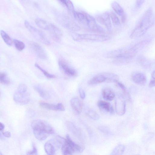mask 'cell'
<instances>
[{"mask_svg":"<svg viewBox=\"0 0 155 155\" xmlns=\"http://www.w3.org/2000/svg\"><path fill=\"white\" fill-rule=\"evenodd\" d=\"M153 10L149 8L142 15L130 35L131 38L133 39L140 37L144 35L152 25Z\"/></svg>","mask_w":155,"mask_h":155,"instance_id":"obj_1","label":"cell"},{"mask_svg":"<svg viewBox=\"0 0 155 155\" xmlns=\"http://www.w3.org/2000/svg\"><path fill=\"white\" fill-rule=\"evenodd\" d=\"M31 126L35 137L40 141L46 140L50 134L54 133L52 128L46 122L41 120L33 121Z\"/></svg>","mask_w":155,"mask_h":155,"instance_id":"obj_2","label":"cell"},{"mask_svg":"<svg viewBox=\"0 0 155 155\" xmlns=\"http://www.w3.org/2000/svg\"><path fill=\"white\" fill-rule=\"evenodd\" d=\"M116 79L115 75L112 73L105 72L98 74L88 82L90 85L94 86L103 83H113Z\"/></svg>","mask_w":155,"mask_h":155,"instance_id":"obj_3","label":"cell"},{"mask_svg":"<svg viewBox=\"0 0 155 155\" xmlns=\"http://www.w3.org/2000/svg\"><path fill=\"white\" fill-rule=\"evenodd\" d=\"M73 38L75 40H85L102 42L110 40L111 37L103 35L84 34L77 35Z\"/></svg>","mask_w":155,"mask_h":155,"instance_id":"obj_4","label":"cell"},{"mask_svg":"<svg viewBox=\"0 0 155 155\" xmlns=\"http://www.w3.org/2000/svg\"><path fill=\"white\" fill-rule=\"evenodd\" d=\"M96 18L97 20L104 26L109 31H111L112 25L109 13L105 12L99 14L97 15Z\"/></svg>","mask_w":155,"mask_h":155,"instance_id":"obj_5","label":"cell"},{"mask_svg":"<svg viewBox=\"0 0 155 155\" xmlns=\"http://www.w3.org/2000/svg\"><path fill=\"white\" fill-rule=\"evenodd\" d=\"M30 45L36 55L39 58L43 59L47 57L46 54L43 48L38 43L31 42Z\"/></svg>","mask_w":155,"mask_h":155,"instance_id":"obj_6","label":"cell"},{"mask_svg":"<svg viewBox=\"0 0 155 155\" xmlns=\"http://www.w3.org/2000/svg\"><path fill=\"white\" fill-rule=\"evenodd\" d=\"M14 100L17 103L20 105L27 104L30 101V97L28 94L22 93L16 91L14 96Z\"/></svg>","mask_w":155,"mask_h":155,"instance_id":"obj_7","label":"cell"},{"mask_svg":"<svg viewBox=\"0 0 155 155\" xmlns=\"http://www.w3.org/2000/svg\"><path fill=\"white\" fill-rule=\"evenodd\" d=\"M59 64L60 68L66 75L71 77L76 76L77 74L76 71L71 67L65 61L59 60Z\"/></svg>","mask_w":155,"mask_h":155,"instance_id":"obj_8","label":"cell"},{"mask_svg":"<svg viewBox=\"0 0 155 155\" xmlns=\"http://www.w3.org/2000/svg\"><path fill=\"white\" fill-rule=\"evenodd\" d=\"M115 108L117 114L120 116L123 115L126 111L125 101L122 98H117L115 103Z\"/></svg>","mask_w":155,"mask_h":155,"instance_id":"obj_9","label":"cell"},{"mask_svg":"<svg viewBox=\"0 0 155 155\" xmlns=\"http://www.w3.org/2000/svg\"><path fill=\"white\" fill-rule=\"evenodd\" d=\"M40 106L43 108L52 110L60 111H64L65 110L64 105L61 103L55 105L42 102L40 103Z\"/></svg>","mask_w":155,"mask_h":155,"instance_id":"obj_10","label":"cell"},{"mask_svg":"<svg viewBox=\"0 0 155 155\" xmlns=\"http://www.w3.org/2000/svg\"><path fill=\"white\" fill-rule=\"evenodd\" d=\"M111 5L115 13L121 17L122 22L124 23L126 20V16L123 9L115 2H112Z\"/></svg>","mask_w":155,"mask_h":155,"instance_id":"obj_11","label":"cell"},{"mask_svg":"<svg viewBox=\"0 0 155 155\" xmlns=\"http://www.w3.org/2000/svg\"><path fill=\"white\" fill-rule=\"evenodd\" d=\"M132 79L135 84L140 85H144L147 82L145 75L141 72H136L133 74L132 76Z\"/></svg>","mask_w":155,"mask_h":155,"instance_id":"obj_12","label":"cell"},{"mask_svg":"<svg viewBox=\"0 0 155 155\" xmlns=\"http://www.w3.org/2000/svg\"><path fill=\"white\" fill-rule=\"evenodd\" d=\"M49 30H50L52 39L56 42H59L62 36V33L60 30L57 27L52 24L49 26Z\"/></svg>","mask_w":155,"mask_h":155,"instance_id":"obj_13","label":"cell"},{"mask_svg":"<svg viewBox=\"0 0 155 155\" xmlns=\"http://www.w3.org/2000/svg\"><path fill=\"white\" fill-rule=\"evenodd\" d=\"M71 106L74 111L78 114L82 111V105L81 101L77 98H74L71 100Z\"/></svg>","mask_w":155,"mask_h":155,"instance_id":"obj_14","label":"cell"},{"mask_svg":"<svg viewBox=\"0 0 155 155\" xmlns=\"http://www.w3.org/2000/svg\"><path fill=\"white\" fill-rule=\"evenodd\" d=\"M98 106L101 110L107 112H110L111 114L114 113V110L110 104L104 101L100 100L98 103Z\"/></svg>","mask_w":155,"mask_h":155,"instance_id":"obj_15","label":"cell"},{"mask_svg":"<svg viewBox=\"0 0 155 155\" xmlns=\"http://www.w3.org/2000/svg\"><path fill=\"white\" fill-rule=\"evenodd\" d=\"M65 140L72 147L74 152H76L81 153L84 150V148L72 141L68 135H66Z\"/></svg>","mask_w":155,"mask_h":155,"instance_id":"obj_16","label":"cell"},{"mask_svg":"<svg viewBox=\"0 0 155 155\" xmlns=\"http://www.w3.org/2000/svg\"><path fill=\"white\" fill-rule=\"evenodd\" d=\"M34 89L43 99L46 100H48L50 99L49 94L40 85H35Z\"/></svg>","mask_w":155,"mask_h":155,"instance_id":"obj_17","label":"cell"},{"mask_svg":"<svg viewBox=\"0 0 155 155\" xmlns=\"http://www.w3.org/2000/svg\"><path fill=\"white\" fill-rule=\"evenodd\" d=\"M102 95L104 99L108 101H112L115 97L114 92L108 88H106L103 90Z\"/></svg>","mask_w":155,"mask_h":155,"instance_id":"obj_18","label":"cell"},{"mask_svg":"<svg viewBox=\"0 0 155 155\" xmlns=\"http://www.w3.org/2000/svg\"><path fill=\"white\" fill-rule=\"evenodd\" d=\"M61 150L62 153L64 155H71L74 152L72 147L66 140L62 145Z\"/></svg>","mask_w":155,"mask_h":155,"instance_id":"obj_19","label":"cell"},{"mask_svg":"<svg viewBox=\"0 0 155 155\" xmlns=\"http://www.w3.org/2000/svg\"><path fill=\"white\" fill-rule=\"evenodd\" d=\"M36 25L39 28L44 30H48L49 26L47 23L44 20L37 18L35 21Z\"/></svg>","mask_w":155,"mask_h":155,"instance_id":"obj_20","label":"cell"},{"mask_svg":"<svg viewBox=\"0 0 155 155\" xmlns=\"http://www.w3.org/2000/svg\"><path fill=\"white\" fill-rule=\"evenodd\" d=\"M74 17L78 20L84 24H86V17L85 13H81L76 11L74 10L72 11Z\"/></svg>","mask_w":155,"mask_h":155,"instance_id":"obj_21","label":"cell"},{"mask_svg":"<svg viewBox=\"0 0 155 155\" xmlns=\"http://www.w3.org/2000/svg\"><path fill=\"white\" fill-rule=\"evenodd\" d=\"M125 149V146L122 144L117 145L113 149L111 155H122L124 152Z\"/></svg>","mask_w":155,"mask_h":155,"instance_id":"obj_22","label":"cell"},{"mask_svg":"<svg viewBox=\"0 0 155 155\" xmlns=\"http://www.w3.org/2000/svg\"><path fill=\"white\" fill-rule=\"evenodd\" d=\"M0 33L5 43L9 46H11L13 43L12 41L8 35L3 30H1L0 31Z\"/></svg>","mask_w":155,"mask_h":155,"instance_id":"obj_23","label":"cell"},{"mask_svg":"<svg viewBox=\"0 0 155 155\" xmlns=\"http://www.w3.org/2000/svg\"><path fill=\"white\" fill-rule=\"evenodd\" d=\"M11 83L7 74L3 72H0V84L8 85Z\"/></svg>","mask_w":155,"mask_h":155,"instance_id":"obj_24","label":"cell"},{"mask_svg":"<svg viewBox=\"0 0 155 155\" xmlns=\"http://www.w3.org/2000/svg\"><path fill=\"white\" fill-rule=\"evenodd\" d=\"M109 14L110 18L112 23L115 26H119L121 25V22L116 14L113 12H111Z\"/></svg>","mask_w":155,"mask_h":155,"instance_id":"obj_25","label":"cell"},{"mask_svg":"<svg viewBox=\"0 0 155 155\" xmlns=\"http://www.w3.org/2000/svg\"><path fill=\"white\" fill-rule=\"evenodd\" d=\"M35 66L38 68L40 70L42 73L43 74L45 75V76L47 78L49 79H52V78H56V76L54 75L51 74L49 73L47 71H46L45 70H44L43 68L40 66L37 63H35Z\"/></svg>","mask_w":155,"mask_h":155,"instance_id":"obj_26","label":"cell"},{"mask_svg":"<svg viewBox=\"0 0 155 155\" xmlns=\"http://www.w3.org/2000/svg\"><path fill=\"white\" fill-rule=\"evenodd\" d=\"M13 42L15 47L19 51H22L25 48V44L23 42L17 39H14Z\"/></svg>","mask_w":155,"mask_h":155,"instance_id":"obj_27","label":"cell"},{"mask_svg":"<svg viewBox=\"0 0 155 155\" xmlns=\"http://www.w3.org/2000/svg\"><path fill=\"white\" fill-rule=\"evenodd\" d=\"M66 125L68 128L73 134L76 135L79 134L78 131H79L73 123L70 122H68L66 123Z\"/></svg>","mask_w":155,"mask_h":155,"instance_id":"obj_28","label":"cell"},{"mask_svg":"<svg viewBox=\"0 0 155 155\" xmlns=\"http://www.w3.org/2000/svg\"><path fill=\"white\" fill-rule=\"evenodd\" d=\"M88 115L92 119L96 120L100 118V116L95 111L93 110L89 111L87 113Z\"/></svg>","mask_w":155,"mask_h":155,"instance_id":"obj_29","label":"cell"},{"mask_svg":"<svg viewBox=\"0 0 155 155\" xmlns=\"http://www.w3.org/2000/svg\"><path fill=\"white\" fill-rule=\"evenodd\" d=\"M27 89V88L26 85L24 84H21L18 86L17 91L21 93H25Z\"/></svg>","mask_w":155,"mask_h":155,"instance_id":"obj_30","label":"cell"},{"mask_svg":"<svg viewBox=\"0 0 155 155\" xmlns=\"http://www.w3.org/2000/svg\"><path fill=\"white\" fill-rule=\"evenodd\" d=\"M27 155H37V151L35 144H33V149L32 150L29 151L27 153Z\"/></svg>","mask_w":155,"mask_h":155,"instance_id":"obj_31","label":"cell"},{"mask_svg":"<svg viewBox=\"0 0 155 155\" xmlns=\"http://www.w3.org/2000/svg\"><path fill=\"white\" fill-rule=\"evenodd\" d=\"M145 0H136V6L137 8H140L144 2Z\"/></svg>","mask_w":155,"mask_h":155,"instance_id":"obj_32","label":"cell"},{"mask_svg":"<svg viewBox=\"0 0 155 155\" xmlns=\"http://www.w3.org/2000/svg\"><path fill=\"white\" fill-rule=\"evenodd\" d=\"M79 93L81 98L83 100L85 99L86 97V94L84 91L82 89H81L80 90Z\"/></svg>","mask_w":155,"mask_h":155,"instance_id":"obj_33","label":"cell"},{"mask_svg":"<svg viewBox=\"0 0 155 155\" xmlns=\"http://www.w3.org/2000/svg\"><path fill=\"white\" fill-rule=\"evenodd\" d=\"M155 87V79H152L150 82L149 87L150 88H153Z\"/></svg>","mask_w":155,"mask_h":155,"instance_id":"obj_34","label":"cell"},{"mask_svg":"<svg viewBox=\"0 0 155 155\" xmlns=\"http://www.w3.org/2000/svg\"><path fill=\"white\" fill-rule=\"evenodd\" d=\"M3 134L4 137L7 138H10L11 136V133L9 131H6L3 132Z\"/></svg>","mask_w":155,"mask_h":155,"instance_id":"obj_35","label":"cell"},{"mask_svg":"<svg viewBox=\"0 0 155 155\" xmlns=\"http://www.w3.org/2000/svg\"><path fill=\"white\" fill-rule=\"evenodd\" d=\"M5 128L4 124L1 122H0V131H2Z\"/></svg>","mask_w":155,"mask_h":155,"instance_id":"obj_36","label":"cell"},{"mask_svg":"<svg viewBox=\"0 0 155 155\" xmlns=\"http://www.w3.org/2000/svg\"><path fill=\"white\" fill-rule=\"evenodd\" d=\"M151 77L152 79H155V71H153L152 74H151Z\"/></svg>","mask_w":155,"mask_h":155,"instance_id":"obj_37","label":"cell"},{"mask_svg":"<svg viewBox=\"0 0 155 155\" xmlns=\"http://www.w3.org/2000/svg\"><path fill=\"white\" fill-rule=\"evenodd\" d=\"M61 2L65 5L67 0H59Z\"/></svg>","mask_w":155,"mask_h":155,"instance_id":"obj_38","label":"cell"},{"mask_svg":"<svg viewBox=\"0 0 155 155\" xmlns=\"http://www.w3.org/2000/svg\"><path fill=\"white\" fill-rule=\"evenodd\" d=\"M0 139H1L2 140H3V139H4V138H3L2 135L1 133V132H0Z\"/></svg>","mask_w":155,"mask_h":155,"instance_id":"obj_39","label":"cell"},{"mask_svg":"<svg viewBox=\"0 0 155 155\" xmlns=\"http://www.w3.org/2000/svg\"><path fill=\"white\" fill-rule=\"evenodd\" d=\"M3 154L2 153L0 152V155H2Z\"/></svg>","mask_w":155,"mask_h":155,"instance_id":"obj_40","label":"cell"}]
</instances>
